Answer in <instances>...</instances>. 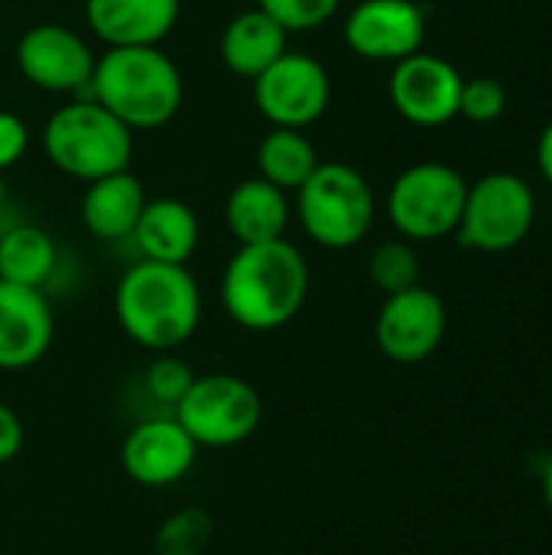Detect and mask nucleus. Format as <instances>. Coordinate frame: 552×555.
<instances>
[{
  "instance_id": "23",
  "label": "nucleus",
  "mask_w": 552,
  "mask_h": 555,
  "mask_svg": "<svg viewBox=\"0 0 552 555\" xmlns=\"http://www.w3.org/2000/svg\"><path fill=\"white\" fill-rule=\"evenodd\" d=\"M215 537V520L205 507H182L169 514L156 537H153V553L156 555H202L211 546Z\"/></svg>"
},
{
  "instance_id": "31",
  "label": "nucleus",
  "mask_w": 552,
  "mask_h": 555,
  "mask_svg": "<svg viewBox=\"0 0 552 555\" xmlns=\"http://www.w3.org/2000/svg\"><path fill=\"white\" fill-rule=\"evenodd\" d=\"M543 501H547V507H550L552 514V459L547 462V468H543Z\"/></svg>"
},
{
  "instance_id": "24",
  "label": "nucleus",
  "mask_w": 552,
  "mask_h": 555,
  "mask_svg": "<svg viewBox=\"0 0 552 555\" xmlns=\"http://www.w3.org/2000/svg\"><path fill=\"white\" fill-rule=\"evenodd\" d=\"M368 273H371V283L384 296L410 289V286L420 283V254L403 237L400 241H384L381 247H374V254L368 260Z\"/></svg>"
},
{
  "instance_id": "20",
  "label": "nucleus",
  "mask_w": 552,
  "mask_h": 555,
  "mask_svg": "<svg viewBox=\"0 0 552 555\" xmlns=\"http://www.w3.org/2000/svg\"><path fill=\"white\" fill-rule=\"evenodd\" d=\"M290 33L260 7L244 10L228 20L221 33V62L238 78H257L264 68H270L286 52Z\"/></svg>"
},
{
  "instance_id": "32",
  "label": "nucleus",
  "mask_w": 552,
  "mask_h": 555,
  "mask_svg": "<svg viewBox=\"0 0 552 555\" xmlns=\"http://www.w3.org/2000/svg\"><path fill=\"white\" fill-rule=\"evenodd\" d=\"M3 202H7V182H3V172H0V208H3Z\"/></svg>"
},
{
  "instance_id": "25",
  "label": "nucleus",
  "mask_w": 552,
  "mask_h": 555,
  "mask_svg": "<svg viewBox=\"0 0 552 555\" xmlns=\"http://www.w3.org/2000/svg\"><path fill=\"white\" fill-rule=\"evenodd\" d=\"M192 380H195L192 367L182 358H176L172 351H166V354H156V361L146 367L143 390H146V397L153 403H159V406H166L172 413V406L185 397Z\"/></svg>"
},
{
  "instance_id": "7",
  "label": "nucleus",
  "mask_w": 552,
  "mask_h": 555,
  "mask_svg": "<svg viewBox=\"0 0 552 555\" xmlns=\"http://www.w3.org/2000/svg\"><path fill=\"white\" fill-rule=\"evenodd\" d=\"M468 182L446 163H416L403 169L387 192V218L410 244L439 241L459 231Z\"/></svg>"
},
{
  "instance_id": "30",
  "label": "nucleus",
  "mask_w": 552,
  "mask_h": 555,
  "mask_svg": "<svg viewBox=\"0 0 552 555\" xmlns=\"http://www.w3.org/2000/svg\"><path fill=\"white\" fill-rule=\"evenodd\" d=\"M537 163H540L543 179L552 185V120L543 127V133L537 140Z\"/></svg>"
},
{
  "instance_id": "6",
  "label": "nucleus",
  "mask_w": 552,
  "mask_h": 555,
  "mask_svg": "<svg viewBox=\"0 0 552 555\" xmlns=\"http://www.w3.org/2000/svg\"><path fill=\"white\" fill-rule=\"evenodd\" d=\"M179 426L198 449H234L264 423V400L238 374H195L185 397L172 406Z\"/></svg>"
},
{
  "instance_id": "4",
  "label": "nucleus",
  "mask_w": 552,
  "mask_h": 555,
  "mask_svg": "<svg viewBox=\"0 0 552 555\" xmlns=\"http://www.w3.org/2000/svg\"><path fill=\"white\" fill-rule=\"evenodd\" d=\"M42 153L59 172L94 182L130 169L133 130L94 98H81L49 114L42 124Z\"/></svg>"
},
{
  "instance_id": "19",
  "label": "nucleus",
  "mask_w": 552,
  "mask_h": 555,
  "mask_svg": "<svg viewBox=\"0 0 552 555\" xmlns=\"http://www.w3.org/2000/svg\"><path fill=\"white\" fill-rule=\"evenodd\" d=\"M143 205H146L143 182L130 169L111 172L104 179L88 182L85 198H81V224L98 241H107V244L127 241L140 221Z\"/></svg>"
},
{
  "instance_id": "27",
  "label": "nucleus",
  "mask_w": 552,
  "mask_h": 555,
  "mask_svg": "<svg viewBox=\"0 0 552 555\" xmlns=\"http://www.w3.org/2000/svg\"><path fill=\"white\" fill-rule=\"evenodd\" d=\"M260 10H267L286 33H312L325 26L342 0H257Z\"/></svg>"
},
{
  "instance_id": "26",
  "label": "nucleus",
  "mask_w": 552,
  "mask_h": 555,
  "mask_svg": "<svg viewBox=\"0 0 552 555\" xmlns=\"http://www.w3.org/2000/svg\"><path fill=\"white\" fill-rule=\"evenodd\" d=\"M508 111V88L504 81L491 75L465 78L462 81V98H459V114L472 124H495Z\"/></svg>"
},
{
  "instance_id": "14",
  "label": "nucleus",
  "mask_w": 552,
  "mask_h": 555,
  "mask_svg": "<svg viewBox=\"0 0 552 555\" xmlns=\"http://www.w3.org/2000/svg\"><path fill=\"white\" fill-rule=\"evenodd\" d=\"M426 13L416 0H361L345 16V42L358 59L400 62L423 49Z\"/></svg>"
},
{
  "instance_id": "28",
  "label": "nucleus",
  "mask_w": 552,
  "mask_h": 555,
  "mask_svg": "<svg viewBox=\"0 0 552 555\" xmlns=\"http://www.w3.org/2000/svg\"><path fill=\"white\" fill-rule=\"evenodd\" d=\"M26 146H29V130L23 117L0 111V172L16 166L26 156Z\"/></svg>"
},
{
  "instance_id": "15",
  "label": "nucleus",
  "mask_w": 552,
  "mask_h": 555,
  "mask_svg": "<svg viewBox=\"0 0 552 555\" xmlns=\"http://www.w3.org/2000/svg\"><path fill=\"white\" fill-rule=\"evenodd\" d=\"M55 338V315L42 289L0 280V371L39 364Z\"/></svg>"
},
{
  "instance_id": "9",
  "label": "nucleus",
  "mask_w": 552,
  "mask_h": 555,
  "mask_svg": "<svg viewBox=\"0 0 552 555\" xmlns=\"http://www.w3.org/2000/svg\"><path fill=\"white\" fill-rule=\"evenodd\" d=\"M254 104L270 127L306 130L332 104L329 68L306 52H283L254 78Z\"/></svg>"
},
{
  "instance_id": "3",
  "label": "nucleus",
  "mask_w": 552,
  "mask_h": 555,
  "mask_svg": "<svg viewBox=\"0 0 552 555\" xmlns=\"http://www.w3.org/2000/svg\"><path fill=\"white\" fill-rule=\"evenodd\" d=\"M88 98L130 130H156L179 114L185 81L179 65L159 46H127L107 49L94 62Z\"/></svg>"
},
{
  "instance_id": "21",
  "label": "nucleus",
  "mask_w": 552,
  "mask_h": 555,
  "mask_svg": "<svg viewBox=\"0 0 552 555\" xmlns=\"http://www.w3.org/2000/svg\"><path fill=\"white\" fill-rule=\"evenodd\" d=\"M319 150L303 130L273 127L257 143V176L283 192H296L319 166Z\"/></svg>"
},
{
  "instance_id": "8",
  "label": "nucleus",
  "mask_w": 552,
  "mask_h": 555,
  "mask_svg": "<svg viewBox=\"0 0 552 555\" xmlns=\"http://www.w3.org/2000/svg\"><path fill=\"white\" fill-rule=\"evenodd\" d=\"M537 221V195L517 172H488L468 185L459 241L468 250L504 254L527 241Z\"/></svg>"
},
{
  "instance_id": "22",
  "label": "nucleus",
  "mask_w": 552,
  "mask_h": 555,
  "mask_svg": "<svg viewBox=\"0 0 552 555\" xmlns=\"http://www.w3.org/2000/svg\"><path fill=\"white\" fill-rule=\"evenodd\" d=\"M55 273V244L36 224H13L0 234V280L42 289Z\"/></svg>"
},
{
  "instance_id": "17",
  "label": "nucleus",
  "mask_w": 552,
  "mask_h": 555,
  "mask_svg": "<svg viewBox=\"0 0 552 555\" xmlns=\"http://www.w3.org/2000/svg\"><path fill=\"white\" fill-rule=\"evenodd\" d=\"M198 234L202 228H198L192 205H185L182 198L163 195V198H146L130 237L143 260L189 263L198 247Z\"/></svg>"
},
{
  "instance_id": "10",
  "label": "nucleus",
  "mask_w": 552,
  "mask_h": 555,
  "mask_svg": "<svg viewBox=\"0 0 552 555\" xmlns=\"http://www.w3.org/2000/svg\"><path fill=\"white\" fill-rule=\"evenodd\" d=\"M446 328H449V312L442 296L416 283L384 299L374 322V341L387 361L420 364L439 351Z\"/></svg>"
},
{
  "instance_id": "29",
  "label": "nucleus",
  "mask_w": 552,
  "mask_h": 555,
  "mask_svg": "<svg viewBox=\"0 0 552 555\" xmlns=\"http://www.w3.org/2000/svg\"><path fill=\"white\" fill-rule=\"evenodd\" d=\"M23 449V423L13 413V406H7L0 400V468L10 465Z\"/></svg>"
},
{
  "instance_id": "18",
  "label": "nucleus",
  "mask_w": 552,
  "mask_h": 555,
  "mask_svg": "<svg viewBox=\"0 0 552 555\" xmlns=\"http://www.w3.org/2000/svg\"><path fill=\"white\" fill-rule=\"evenodd\" d=\"M290 215V192L277 189L260 176L238 182L224 202V224L238 244H264L286 237Z\"/></svg>"
},
{
  "instance_id": "13",
  "label": "nucleus",
  "mask_w": 552,
  "mask_h": 555,
  "mask_svg": "<svg viewBox=\"0 0 552 555\" xmlns=\"http://www.w3.org/2000/svg\"><path fill=\"white\" fill-rule=\"evenodd\" d=\"M195 462L198 446L172 413L140 420L120 442V468L140 488H172L192 475Z\"/></svg>"
},
{
  "instance_id": "2",
  "label": "nucleus",
  "mask_w": 552,
  "mask_h": 555,
  "mask_svg": "<svg viewBox=\"0 0 552 555\" xmlns=\"http://www.w3.org/2000/svg\"><path fill=\"white\" fill-rule=\"evenodd\" d=\"M120 332L156 354L182 348L202 322V289L185 263L137 260L114 289Z\"/></svg>"
},
{
  "instance_id": "5",
  "label": "nucleus",
  "mask_w": 552,
  "mask_h": 555,
  "mask_svg": "<svg viewBox=\"0 0 552 555\" xmlns=\"http://www.w3.org/2000/svg\"><path fill=\"white\" fill-rule=\"evenodd\" d=\"M374 189L348 163H319L296 189V218L309 241L325 250L361 244L374 224Z\"/></svg>"
},
{
  "instance_id": "1",
  "label": "nucleus",
  "mask_w": 552,
  "mask_h": 555,
  "mask_svg": "<svg viewBox=\"0 0 552 555\" xmlns=\"http://www.w3.org/2000/svg\"><path fill=\"white\" fill-rule=\"evenodd\" d=\"M309 296V263L286 237L238 244L221 273V309L244 332H280Z\"/></svg>"
},
{
  "instance_id": "16",
  "label": "nucleus",
  "mask_w": 552,
  "mask_h": 555,
  "mask_svg": "<svg viewBox=\"0 0 552 555\" xmlns=\"http://www.w3.org/2000/svg\"><path fill=\"white\" fill-rule=\"evenodd\" d=\"M182 0H85V20L107 49L159 46L179 23Z\"/></svg>"
},
{
  "instance_id": "11",
  "label": "nucleus",
  "mask_w": 552,
  "mask_h": 555,
  "mask_svg": "<svg viewBox=\"0 0 552 555\" xmlns=\"http://www.w3.org/2000/svg\"><path fill=\"white\" fill-rule=\"evenodd\" d=\"M94 52L62 23H36L16 42V68L20 75L52 94H81L94 75Z\"/></svg>"
},
{
  "instance_id": "12",
  "label": "nucleus",
  "mask_w": 552,
  "mask_h": 555,
  "mask_svg": "<svg viewBox=\"0 0 552 555\" xmlns=\"http://www.w3.org/2000/svg\"><path fill=\"white\" fill-rule=\"evenodd\" d=\"M462 72L433 52H413L394 62L390 72V104L413 127H442L459 117L462 98Z\"/></svg>"
}]
</instances>
